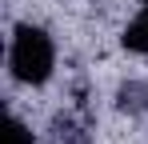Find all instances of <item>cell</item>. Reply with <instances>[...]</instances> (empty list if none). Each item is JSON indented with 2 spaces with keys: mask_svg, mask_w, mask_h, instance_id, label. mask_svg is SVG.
I'll return each mask as SVG.
<instances>
[{
  "mask_svg": "<svg viewBox=\"0 0 148 144\" xmlns=\"http://www.w3.org/2000/svg\"><path fill=\"white\" fill-rule=\"evenodd\" d=\"M8 68L20 84H44L56 68V44L40 24H16L12 48H8Z\"/></svg>",
  "mask_w": 148,
  "mask_h": 144,
  "instance_id": "obj_1",
  "label": "cell"
},
{
  "mask_svg": "<svg viewBox=\"0 0 148 144\" xmlns=\"http://www.w3.org/2000/svg\"><path fill=\"white\" fill-rule=\"evenodd\" d=\"M4 144H36V140H32V132H28L24 120L8 116V124H4Z\"/></svg>",
  "mask_w": 148,
  "mask_h": 144,
  "instance_id": "obj_3",
  "label": "cell"
},
{
  "mask_svg": "<svg viewBox=\"0 0 148 144\" xmlns=\"http://www.w3.org/2000/svg\"><path fill=\"white\" fill-rule=\"evenodd\" d=\"M124 48L128 52H148V4L136 12V20L124 28Z\"/></svg>",
  "mask_w": 148,
  "mask_h": 144,
  "instance_id": "obj_2",
  "label": "cell"
},
{
  "mask_svg": "<svg viewBox=\"0 0 148 144\" xmlns=\"http://www.w3.org/2000/svg\"><path fill=\"white\" fill-rule=\"evenodd\" d=\"M140 96H144L140 84H124L120 88V108H140Z\"/></svg>",
  "mask_w": 148,
  "mask_h": 144,
  "instance_id": "obj_4",
  "label": "cell"
}]
</instances>
